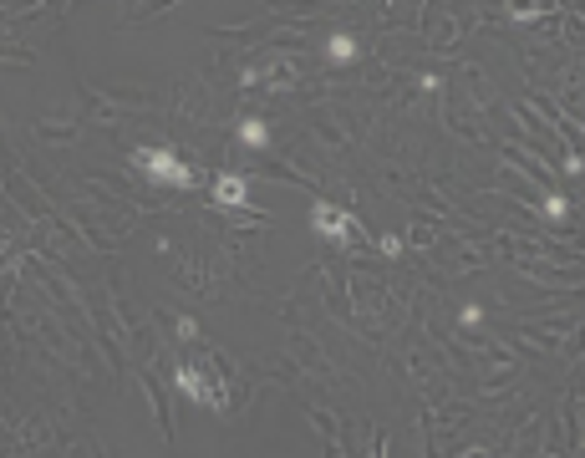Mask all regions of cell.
<instances>
[{
	"mask_svg": "<svg viewBox=\"0 0 585 458\" xmlns=\"http://www.w3.org/2000/svg\"><path fill=\"white\" fill-rule=\"evenodd\" d=\"M459 321H463V326H484V306H463Z\"/></svg>",
	"mask_w": 585,
	"mask_h": 458,
	"instance_id": "8fae6325",
	"label": "cell"
},
{
	"mask_svg": "<svg viewBox=\"0 0 585 458\" xmlns=\"http://www.w3.org/2000/svg\"><path fill=\"white\" fill-rule=\"evenodd\" d=\"M133 163H138L153 184H168V189H194V184H199V174H194L178 153H168V148H133Z\"/></svg>",
	"mask_w": 585,
	"mask_h": 458,
	"instance_id": "6da1fadb",
	"label": "cell"
},
{
	"mask_svg": "<svg viewBox=\"0 0 585 458\" xmlns=\"http://www.w3.org/2000/svg\"><path fill=\"white\" fill-rule=\"evenodd\" d=\"M239 143H245V148H265L270 143L265 117H239Z\"/></svg>",
	"mask_w": 585,
	"mask_h": 458,
	"instance_id": "8992f818",
	"label": "cell"
},
{
	"mask_svg": "<svg viewBox=\"0 0 585 458\" xmlns=\"http://www.w3.org/2000/svg\"><path fill=\"white\" fill-rule=\"evenodd\" d=\"M539 214L555 220V224H565L570 220V199H565V194H545V199H539Z\"/></svg>",
	"mask_w": 585,
	"mask_h": 458,
	"instance_id": "ba28073f",
	"label": "cell"
},
{
	"mask_svg": "<svg viewBox=\"0 0 585 458\" xmlns=\"http://www.w3.org/2000/svg\"><path fill=\"white\" fill-rule=\"evenodd\" d=\"M377 250L387 255V260H397V255H402V235H382V239H377Z\"/></svg>",
	"mask_w": 585,
	"mask_h": 458,
	"instance_id": "9c48e42d",
	"label": "cell"
},
{
	"mask_svg": "<svg viewBox=\"0 0 585 458\" xmlns=\"http://www.w3.org/2000/svg\"><path fill=\"white\" fill-rule=\"evenodd\" d=\"M178 336H184V341H199V321H194V316H178Z\"/></svg>",
	"mask_w": 585,
	"mask_h": 458,
	"instance_id": "7c38bea8",
	"label": "cell"
},
{
	"mask_svg": "<svg viewBox=\"0 0 585 458\" xmlns=\"http://www.w3.org/2000/svg\"><path fill=\"white\" fill-rule=\"evenodd\" d=\"M214 204L229 209V214L245 209V204H250V184H245L239 174H219V178H214Z\"/></svg>",
	"mask_w": 585,
	"mask_h": 458,
	"instance_id": "277c9868",
	"label": "cell"
},
{
	"mask_svg": "<svg viewBox=\"0 0 585 458\" xmlns=\"http://www.w3.org/2000/svg\"><path fill=\"white\" fill-rule=\"evenodd\" d=\"M357 56H362V47H357V36H347V31H341V36H331V41H326V62H336V66H341V62H357Z\"/></svg>",
	"mask_w": 585,
	"mask_h": 458,
	"instance_id": "5b68a950",
	"label": "cell"
},
{
	"mask_svg": "<svg viewBox=\"0 0 585 458\" xmlns=\"http://www.w3.org/2000/svg\"><path fill=\"white\" fill-rule=\"evenodd\" d=\"M311 235L326 239V245L351 250V245H357V220H351L341 204H311Z\"/></svg>",
	"mask_w": 585,
	"mask_h": 458,
	"instance_id": "7a4b0ae2",
	"label": "cell"
},
{
	"mask_svg": "<svg viewBox=\"0 0 585 458\" xmlns=\"http://www.w3.org/2000/svg\"><path fill=\"white\" fill-rule=\"evenodd\" d=\"M550 16V0H509V21H539Z\"/></svg>",
	"mask_w": 585,
	"mask_h": 458,
	"instance_id": "52a82bcc",
	"label": "cell"
},
{
	"mask_svg": "<svg viewBox=\"0 0 585 458\" xmlns=\"http://www.w3.org/2000/svg\"><path fill=\"white\" fill-rule=\"evenodd\" d=\"M174 387H178L184 397H194V402H204V408H214V412H224V408H229V397H224V387H219L214 377H209L204 367H189V362H184V367H174Z\"/></svg>",
	"mask_w": 585,
	"mask_h": 458,
	"instance_id": "3957f363",
	"label": "cell"
},
{
	"mask_svg": "<svg viewBox=\"0 0 585 458\" xmlns=\"http://www.w3.org/2000/svg\"><path fill=\"white\" fill-rule=\"evenodd\" d=\"M560 169H565V178H581V174H585V159H581V153H565V163H560Z\"/></svg>",
	"mask_w": 585,
	"mask_h": 458,
	"instance_id": "30bf717a",
	"label": "cell"
}]
</instances>
